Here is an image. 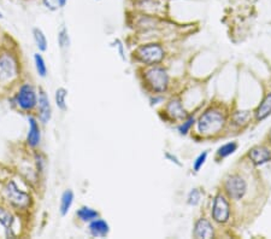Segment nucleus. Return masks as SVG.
Returning <instances> with one entry per match:
<instances>
[{
	"instance_id": "f257e3e1",
	"label": "nucleus",
	"mask_w": 271,
	"mask_h": 239,
	"mask_svg": "<svg viewBox=\"0 0 271 239\" xmlns=\"http://www.w3.org/2000/svg\"><path fill=\"white\" fill-rule=\"evenodd\" d=\"M20 75L17 57L9 51L0 53V86L12 83Z\"/></svg>"
},
{
	"instance_id": "f03ea898",
	"label": "nucleus",
	"mask_w": 271,
	"mask_h": 239,
	"mask_svg": "<svg viewBox=\"0 0 271 239\" xmlns=\"http://www.w3.org/2000/svg\"><path fill=\"white\" fill-rule=\"evenodd\" d=\"M4 194L10 206L18 210H27L30 207L31 197L25 191L21 190L14 180H9L4 186Z\"/></svg>"
},
{
	"instance_id": "7ed1b4c3",
	"label": "nucleus",
	"mask_w": 271,
	"mask_h": 239,
	"mask_svg": "<svg viewBox=\"0 0 271 239\" xmlns=\"http://www.w3.org/2000/svg\"><path fill=\"white\" fill-rule=\"evenodd\" d=\"M14 101L22 111H33L38 105V93L35 87L31 83H23L15 94Z\"/></svg>"
},
{
	"instance_id": "20e7f679",
	"label": "nucleus",
	"mask_w": 271,
	"mask_h": 239,
	"mask_svg": "<svg viewBox=\"0 0 271 239\" xmlns=\"http://www.w3.org/2000/svg\"><path fill=\"white\" fill-rule=\"evenodd\" d=\"M224 125V116L220 111L209 110L199 120V131L202 134H215L222 130Z\"/></svg>"
},
{
	"instance_id": "39448f33",
	"label": "nucleus",
	"mask_w": 271,
	"mask_h": 239,
	"mask_svg": "<svg viewBox=\"0 0 271 239\" xmlns=\"http://www.w3.org/2000/svg\"><path fill=\"white\" fill-rule=\"evenodd\" d=\"M136 57L141 60V62L147 63V64H154V63L160 62L164 57V52H163L162 47L159 45H145L141 46L140 49L136 51Z\"/></svg>"
},
{
	"instance_id": "423d86ee",
	"label": "nucleus",
	"mask_w": 271,
	"mask_h": 239,
	"mask_svg": "<svg viewBox=\"0 0 271 239\" xmlns=\"http://www.w3.org/2000/svg\"><path fill=\"white\" fill-rule=\"evenodd\" d=\"M146 80L152 88L157 92H163L168 87V74L162 68H153L146 73Z\"/></svg>"
},
{
	"instance_id": "0eeeda50",
	"label": "nucleus",
	"mask_w": 271,
	"mask_h": 239,
	"mask_svg": "<svg viewBox=\"0 0 271 239\" xmlns=\"http://www.w3.org/2000/svg\"><path fill=\"white\" fill-rule=\"evenodd\" d=\"M225 190L231 198L240 199L246 192V183L240 177L234 175L225 181Z\"/></svg>"
},
{
	"instance_id": "6e6552de",
	"label": "nucleus",
	"mask_w": 271,
	"mask_h": 239,
	"mask_svg": "<svg viewBox=\"0 0 271 239\" xmlns=\"http://www.w3.org/2000/svg\"><path fill=\"white\" fill-rule=\"evenodd\" d=\"M36 109H38V117L40 120L41 123L46 125L52 116V109L51 104H49V96H47L45 92L41 90L38 97V105H36Z\"/></svg>"
},
{
	"instance_id": "1a4fd4ad",
	"label": "nucleus",
	"mask_w": 271,
	"mask_h": 239,
	"mask_svg": "<svg viewBox=\"0 0 271 239\" xmlns=\"http://www.w3.org/2000/svg\"><path fill=\"white\" fill-rule=\"evenodd\" d=\"M28 122H29V130H28L27 139H25V141H27V145L29 148L35 149L40 145V141H41L40 125H39L38 120L33 116L29 117Z\"/></svg>"
},
{
	"instance_id": "9d476101",
	"label": "nucleus",
	"mask_w": 271,
	"mask_h": 239,
	"mask_svg": "<svg viewBox=\"0 0 271 239\" xmlns=\"http://www.w3.org/2000/svg\"><path fill=\"white\" fill-rule=\"evenodd\" d=\"M212 215L217 222H225L229 219V204L223 196L216 197Z\"/></svg>"
},
{
	"instance_id": "9b49d317",
	"label": "nucleus",
	"mask_w": 271,
	"mask_h": 239,
	"mask_svg": "<svg viewBox=\"0 0 271 239\" xmlns=\"http://www.w3.org/2000/svg\"><path fill=\"white\" fill-rule=\"evenodd\" d=\"M248 156L249 159L253 161V163L256 164H263L271 159L270 151L267 148H264V146H257V148H253L249 151Z\"/></svg>"
},
{
	"instance_id": "f8f14e48",
	"label": "nucleus",
	"mask_w": 271,
	"mask_h": 239,
	"mask_svg": "<svg viewBox=\"0 0 271 239\" xmlns=\"http://www.w3.org/2000/svg\"><path fill=\"white\" fill-rule=\"evenodd\" d=\"M0 225L6 231L7 236H14L12 230L15 225V216L6 208L0 207Z\"/></svg>"
},
{
	"instance_id": "ddd939ff",
	"label": "nucleus",
	"mask_w": 271,
	"mask_h": 239,
	"mask_svg": "<svg viewBox=\"0 0 271 239\" xmlns=\"http://www.w3.org/2000/svg\"><path fill=\"white\" fill-rule=\"evenodd\" d=\"M194 236L197 238H212L214 237V228L207 220L201 219L197 222Z\"/></svg>"
},
{
	"instance_id": "4468645a",
	"label": "nucleus",
	"mask_w": 271,
	"mask_h": 239,
	"mask_svg": "<svg viewBox=\"0 0 271 239\" xmlns=\"http://www.w3.org/2000/svg\"><path fill=\"white\" fill-rule=\"evenodd\" d=\"M109 231V225L104 220L96 219L91 221V225H89V232L94 237H105V236H107Z\"/></svg>"
},
{
	"instance_id": "2eb2a0df",
	"label": "nucleus",
	"mask_w": 271,
	"mask_h": 239,
	"mask_svg": "<svg viewBox=\"0 0 271 239\" xmlns=\"http://www.w3.org/2000/svg\"><path fill=\"white\" fill-rule=\"evenodd\" d=\"M73 202H74L73 191L72 190L64 191V193L62 194V198H60V207H59L60 214H62L63 216L69 212V210L73 206Z\"/></svg>"
},
{
	"instance_id": "dca6fc26",
	"label": "nucleus",
	"mask_w": 271,
	"mask_h": 239,
	"mask_svg": "<svg viewBox=\"0 0 271 239\" xmlns=\"http://www.w3.org/2000/svg\"><path fill=\"white\" fill-rule=\"evenodd\" d=\"M271 114V93L268 94L259 105L256 111V116L258 120H263Z\"/></svg>"
},
{
	"instance_id": "f3484780",
	"label": "nucleus",
	"mask_w": 271,
	"mask_h": 239,
	"mask_svg": "<svg viewBox=\"0 0 271 239\" xmlns=\"http://www.w3.org/2000/svg\"><path fill=\"white\" fill-rule=\"evenodd\" d=\"M167 111L172 119H183V117L186 116L185 110H183L182 105H181V103L178 101L170 102L167 107Z\"/></svg>"
},
{
	"instance_id": "a211bd4d",
	"label": "nucleus",
	"mask_w": 271,
	"mask_h": 239,
	"mask_svg": "<svg viewBox=\"0 0 271 239\" xmlns=\"http://www.w3.org/2000/svg\"><path fill=\"white\" fill-rule=\"evenodd\" d=\"M76 214H77L78 219L83 222H91L93 221V220L98 219L99 216L98 212H96V210L92 208H88V207H82V208L77 210Z\"/></svg>"
},
{
	"instance_id": "6ab92c4d",
	"label": "nucleus",
	"mask_w": 271,
	"mask_h": 239,
	"mask_svg": "<svg viewBox=\"0 0 271 239\" xmlns=\"http://www.w3.org/2000/svg\"><path fill=\"white\" fill-rule=\"evenodd\" d=\"M33 38L35 41V45L39 49V51H46L47 50V39L46 35L40 28H34L33 29Z\"/></svg>"
},
{
	"instance_id": "aec40b11",
	"label": "nucleus",
	"mask_w": 271,
	"mask_h": 239,
	"mask_svg": "<svg viewBox=\"0 0 271 239\" xmlns=\"http://www.w3.org/2000/svg\"><path fill=\"white\" fill-rule=\"evenodd\" d=\"M34 64H35V69L38 75L41 76V78H45L47 75V65L44 57L40 53L34 54Z\"/></svg>"
},
{
	"instance_id": "412c9836",
	"label": "nucleus",
	"mask_w": 271,
	"mask_h": 239,
	"mask_svg": "<svg viewBox=\"0 0 271 239\" xmlns=\"http://www.w3.org/2000/svg\"><path fill=\"white\" fill-rule=\"evenodd\" d=\"M67 94L68 92L65 88H58L56 91V104L63 111L67 109Z\"/></svg>"
},
{
	"instance_id": "4be33fe9",
	"label": "nucleus",
	"mask_w": 271,
	"mask_h": 239,
	"mask_svg": "<svg viewBox=\"0 0 271 239\" xmlns=\"http://www.w3.org/2000/svg\"><path fill=\"white\" fill-rule=\"evenodd\" d=\"M236 148H238V144L236 143L225 144V145H223L222 148H220V150H218V155L221 157H227L229 155L233 154V152H235Z\"/></svg>"
},
{
	"instance_id": "5701e85b",
	"label": "nucleus",
	"mask_w": 271,
	"mask_h": 239,
	"mask_svg": "<svg viewBox=\"0 0 271 239\" xmlns=\"http://www.w3.org/2000/svg\"><path fill=\"white\" fill-rule=\"evenodd\" d=\"M58 43L62 49H65V47L69 46L70 40H69V35H68V30L67 29H62L58 34Z\"/></svg>"
},
{
	"instance_id": "b1692460",
	"label": "nucleus",
	"mask_w": 271,
	"mask_h": 239,
	"mask_svg": "<svg viewBox=\"0 0 271 239\" xmlns=\"http://www.w3.org/2000/svg\"><path fill=\"white\" fill-rule=\"evenodd\" d=\"M249 119V112L248 111H238L234 116V121H235L236 125H244L246 123Z\"/></svg>"
},
{
	"instance_id": "393cba45",
	"label": "nucleus",
	"mask_w": 271,
	"mask_h": 239,
	"mask_svg": "<svg viewBox=\"0 0 271 239\" xmlns=\"http://www.w3.org/2000/svg\"><path fill=\"white\" fill-rule=\"evenodd\" d=\"M41 2H43L44 6L47 10H49V11H56L58 7H59L58 0H41Z\"/></svg>"
},
{
	"instance_id": "a878e982",
	"label": "nucleus",
	"mask_w": 271,
	"mask_h": 239,
	"mask_svg": "<svg viewBox=\"0 0 271 239\" xmlns=\"http://www.w3.org/2000/svg\"><path fill=\"white\" fill-rule=\"evenodd\" d=\"M193 123H194L193 117L188 119V120L186 121V122H183V125L180 127V132L182 133V134H186V133L189 131V128H191L192 126H193Z\"/></svg>"
},
{
	"instance_id": "bb28decb",
	"label": "nucleus",
	"mask_w": 271,
	"mask_h": 239,
	"mask_svg": "<svg viewBox=\"0 0 271 239\" xmlns=\"http://www.w3.org/2000/svg\"><path fill=\"white\" fill-rule=\"evenodd\" d=\"M206 157H207V152H204V154H201L198 157V159H197L196 163H194V170H196V172H198V170L200 169V167H201V165L204 164V162H205V159H206Z\"/></svg>"
},
{
	"instance_id": "cd10ccee",
	"label": "nucleus",
	"mask_w": 271,
	"mask_h": 239,
	"mask_svg": "<svg viewBox=\"0 0 271 239\" xmlns=\"http://www.w3.org/2000/svg\"><path fill=\"white\" fill-rule=\"evenodd\" d=\"M189 203L191 204H193V206H196V204H198V202H199V199H200V193H199V191L198 190H193L191 192V194H189Z\"/></svg>"
},
{
	"instance_id": "c85d7f7f",
	"label": "nucleus",
	"mask_w": 271,
	"mask_h": 239,
	"mask_svg": "<svg viewBox=\"0 0 271 239\" xmlns=\"http://www.w3.org/2000/svg\"><path fill=\"white\" fill-rule=\"evenodd\" d=\"M68 0H58V5H59V7H64L65 5H67Z\"/></svg>"
},
{
	"instance_id": "c756f323",
	"label": "nucleus",
	"mask_w": 271,
	"mask_h": 239,
	"mask_svg": "<svg viewBox=\"0 0 271 239\" xmlns=\"http://www.w3.org/2000/svg\"><path fill=\"white\" fill-rule=\"evenodd\" d=\"M0 17H2V14H1V12H0Z\"/></svg>"
},
{
	"instance_id": "7c9ffc66",
	"label": "nucleus",
	"mask_w": 271,
	"mask_h": 239,
	"mask_svg": "<svg viewBox=\"0 0 271 239\" xmlns=\"http://www.w3.org/2000/svg\"><path fill=\"white\" fill-rule=\"evenodd\" d=\"M270 139H271V134H270Z\"/></svg>"
}]
</instances>
